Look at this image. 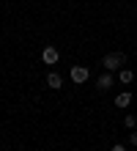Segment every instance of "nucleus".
Returning a JSON list of instances; mask_svg holds the SVG:
<instances>
[{"label":"nucleus","mask_w":137,"mask_h":151,"mask_svg":"<svg viewBox=\"0 0 137 151\" xmlns=\"http://www.w3.org/2000/svg\"><path fill=\"white\" fill-rule=\"evenodd\" d=\"M102 66H104V72H121L126 66V55L123 52H107L102 58Z\"/></svg>","instance_id":"f257e3e1"},{"label":"nucleus","mask_w":137,"mask_h":151,"mask_svg":"<svg viewBox=\"0 0 137 151\" xmlns=\"http://www.w3.org/2000/svg\"><path fill=\"white\" fill-rule=\"evenodd\" d=\"M69 77H71V83H74V85H82V83H88V77H90V69H88V66H71Z\"/></svg>","instance_id":"f03ea898"},{"label":"nucleus","mask_w":137,"mask_h":151,"mask_svg":"<svg viewBox=\"0 0 137 151\" xmlns=\"http://www.w3.org/2000/svg\"><path fill=\"white\" fill-rule=\"evenodd\" d=\"M41 60H44V63H47V66H55V63H58V60H60V52L55 50L52 44H47V47L41 50Z\"/></svg>","instance_id":"7ed1b4c3"},{"label":"nucleus","mask_w":137,"mask_h":151,"mask_svg":"<svg viewBox=\"0 0 137 151\" xmlns=\"http://www.w3.org/2000/svg\"><path fill=\"white\" fill-rule=\"evenodd\" d=\"M113 85H115L113 72H102V74H99V80H96V88H99V91H110Z\"/></svg>","instance_id":"20e7f679"},{"label":"nucleus","mask_w":137,"mask_h":151,"mask_svg":"<svg viewBox=\"0 0 137 151\" xmlns=\"http://www.w3.org/2000/svg\"><path fill=\"white\" fill-rule=\"evenodd\" d=\"M129 104H132V93H129V91H121V93L115 96V107L126 110V107H129Z\"/></svg>","instance_id":"39448f33"},{"label":"nucleus","mask_w":137,"mask_h":151,"mask_svg":"<svg viewBox=\"0 0 137 151\" xmlns=\"http://www.w3.org/2000/svg\"><path fill=\"white\" fill-rule=\"evenodd\" d=\"M132 80H134V72H132V69H121V72H118V83H121V85H129L132 83Z\"/></svg>","instance_id":"423d86ee"},{"label":"nucleus","mask_w":137,"mask_h":151,"mask_svg":"<svg viewBox=\"0 0 137 151\" xmlns=\"http://www.w3.org/2000/svg\"><path fill=\"white\" fill-rule=\"evenodd\" d=\"M47 85H49V88H55V91H58V88H63L60 74H58V72H49V74H47Z\"/></svg>","instance_id":"0eeeda50"},{"label":"nucleus","mask_w":137,"mask_h":151,"mask_svg":"<svg viewBox=\"0 0 137 151\" xmlns=\"http://www.w3.org/2000/svg\"><path fill=\"white\" fill-rule=\"evenodd\" d=\"M123 127L126 129H134L137 127V118H134V115H126V118H123Z\"/></svg>","instance_id":"6e6552de"},{"label":"nucleus","mask_w":137,"mask_h":151,"mask_svg":"<svg viewBox=\"0 0 137 151\" xmlns=\"http://www.w3.org/2000/svg\"><path fill=\"white\" fill-rule=\"evenodd\" d=\"M129 143H132V146H137V132H132V135H129Z\"/></svg>","instance_id":"1a4fd4ad"},{"label":"nucleus","mask_w":137,"mask_h":151,"mask_svg":"<svg viewBox=\"0 0 137 151\" xmlns=\"http://www.w3.org/2000/svg\"><path fill=\"white\" fill-rule=\"evenodd\" d=\"M110 151H126V146H121V143H115V146L110 148Z\"/></svg>","instance_id":"9d476101"}]
</instances>
